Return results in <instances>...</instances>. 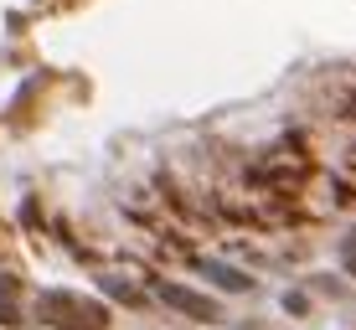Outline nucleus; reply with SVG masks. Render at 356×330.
<instances>
[{
  "label": "nucleus",
  "instance_id": "1",
  "mask_svg": "<svg viewBox=\"0 0 356 330\" xmlns=\"http://www.w3.org/2000/svg\"><path fill=\"white\" fill-rule=\"evenodd\" d=\"M36 315L52 330H108V310L88 295H72V289H47L36 299Z\"/></svg>",
  "mask_w": 356,
  "mask_h": 330
},
{
  "label": "nucleus",
  "instance_id": "2",
  "mask_svg": "<svg viewBox=\"0 0 356 330\" xmlns=\"http://www.w3.org/2000/svg\"><path fill=\"white\" fill-rule=\"evenodd\" d=\"M161 299L170 304V310L191 315V320H222V310H217V299L196 295V289H186V284H161Z\"/></svg>",
  "mask_w": 356,
  "mask_h": 330
},
{
  "label": "nucleus",
  "instance_id": "3",
  "mask_svg": "<svg viewBox=\"0 0 356 330\" xmlns=\"http://www.w3.org/2000/svg\"><path fill=\"white\" fill-rule=\"evenodd\" d=\"M202 274L212 279L217 289H227V295H248V289H253V279L243 274V268H227V263H217V258H202Z\"/></svg>",
  "mask_w": 356,
  "mask_h": 330
},
{
  "label": "nucleus",
  "instance_id": "4",
  "mask_svg": "<svg viewBox=\"0 0 356 330\" xmlns=\"http://www.w3.org/2000/svg\"><path fill=\"white\" fill-rule=\"evenodd\" d=\"M341 268L356 279V232H346V238H341Z\"/></svg>",
  "mask_w": 356,
  "mask_h": 330
},
{
  "label": "nucleus",
  "instance_id": "5",
  "mask_svg": "<svg viewBox=\"0 0 356 330\" xmlns=\"http://www.w3.org/2000/svg\"><path fill=\"white\" fill-rule=\"evenodd\" d=\"M0 325H10V330H21V325H26V320H21V315H16V310H10V304H6V299H0Z\"/></svg>",
  "mask_w": 356,
  "mask_h": 330
}]
</instances>
